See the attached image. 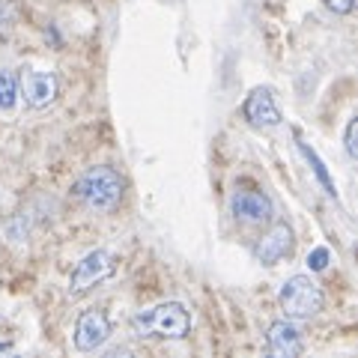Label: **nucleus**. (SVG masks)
Here are the masks:
<instances>
[{
	"label": "nucleus",
	"instance_id": "f257e3e1",
	"mask_svg": "<svg viewBox=\"0 0 358 358\" xmlns=\"http://www.w3.org/2000/svg\"><path fill=\"white\" fill-rule=\"evenodd\" d=\"M72 194L81 200L87 209L93 212H110L120 206L122 194H126V179L120 171L108 164H96L78 176V182L72 185Z\"/></svg>",
	"mask_w": 358,
	"mask_h": 358
},
{
	"label": "nucleus",
	"instance_id": "f03ea898",
	"mask_svg": "<svg viewBox=\"0 0 358 358\" xmlns=\"http://www.w3.org/2000/svg\"><path fill=\"white\" fill-rule=\"evenodd\" d=\"M131 329L141 338L155 341H182L192 331V313L185 310L182 301H159L147 310H138L131 317Z\"/></svg>",
	"mask_w": 358,
	"mask_h": 358
},
{
	"label": "nucleus",
	"instance_id": "7ed1b4c3",
	"mask_svg": "<svg viewBox=\"0 0 358 358\" xmlns=\"http://www.w3.org/2000/svg\"><path fill=\"white\" fill-rule=\"evenodd\" d=\"M278 305H281L284 317L287 320H313L317 313L326 308V296H322L320 284L313 281L310 275H289L284 287H281V296H278Z\"/></svg>",
	"mask_w": 358,
	"mask_h": 358
},
{
	"label": "nucleus",
	"instance_id": "20e7f679",
	"mask_svg": "<svg viewBox=\"0 0 358 358\" xmlns=\"http://www.w3.org/2000/svg\"><path fill=\"white\" fill-rule=\"evenodd\" d=\"M110 275H114V257H110L105 248L87 251L81 260L75 263L72 275H69V296H84L87 289L102 284Z\"/></svg>",
	"mask_w": 358,
	"mask_h": 358
},
{
	"label": "nucleus",
	"instance_id": "39448f33",
	"mask_svg": "<svg viewBox=\"0 0 358 358\" xmlns=\"http://www.w3.org/2000/svg\"><path fill=\"white\" fill-rule=\"evenodd\" d=\"M114 334V326H110V317L105 310H84L81 317L75 320V329H72V343L78 352H96L110 341Z\"/></svg>",
	"mask_w": 358,
	"mask_h": 358
},
{
	"label": "nucleus",
	"instance_id": "423d86ee",
	"mask_svg": "<svg viewBox=\"0 0 358 358\" xmlns=\"http://www.w3.org/2000/svg\"><path fill=\"white\" fill-rule=\"evenodd\" d=\"M242 117L254 129H278L284 122L281 108L275 102L272 87H254L242 102Z\"/></svg>",
	"mask_w": 358,
	"mask_h": 358
},
{
	"label": "nucleus",
	"instance_id": "0eeeda50",
	"mask_svg": "<svg viewBox=\"0 0 358 358\" xmlns=\"http://www.w3.org/2000/svg\"><path fill=\"white\" fill-rule=\"evenodd\" d=\"M305 352V334L293 320H275L266 331V355L272 358H299Z\"/></svg>",
	"mask_w": 358,
	"mask_h": 358
},
{
	"label": "nucleus",
	"instance_id": "6e6552de",
	"mask_svg": "<svg viewBox=\"0 0 358 358\" xmlns=\"http://www.w3.org/2000/svg\"><path fill=\"white\" fill-rule=\"evenodd\" d=\"M57 96H60V81L54 72H27L18 81V99H24V105L33 110L54 105Z\"/></svg>",
	"mask_w": 358,
	"mask_h": 358
},
{
	"label": "nucleus",
	"instance_id": "1a4fd4ad",
	"mask_svg": "<svg viewBox=\"0 0 358 358\" xmlns=\"http://www.w3.org/2000/svg\"><path fill=\"white\" fill-rule=\"evenodd\" d=\"M230 209L239 221H248V224H266L275 215L272 197L260 192V188H236L230 197Z\"/></svg>",
	"mask_w": 358,
	"mask_h": 358
},
{
	"label": "nucleus",
	"instance_id": "9d476101",
	"mask_svg": "<svg viewBox=\"0 0 358 358\" xmlns=\"http://www.w3.org/2000/svg\"><path fill=\"white\" fill-rule=\"evenodd\" d=\"M293 245H296V236H293V227L284 221H278L272 230L263 233L260 242L254 245V260L260 266H278L284 257L293 254Z\"/></svg>",
	"mask_w": 358,
	"mask_h": 358
},
{
	"label": "nucleus",
	"instance_id": "9b49d317",
	"mask_svg": "<svg viewBox=\"0 0 358 358\" xmlns=\"http://www.w3.org/2000/svg\"><path fill=\"white\" fill-rule=\"evenodd\" d=\"M18 108V78L9 69H0V114H13Z\"/></svg>",
	"mask_w": 358,
	"mask_h": 358
},
{
	"label": "nucleus",
	"instance_id": "f8f14e48",
	"mask_svg": "<svg viewBox=\"0 0 358 358\" xmlns=\"http://www.w3.org/2000/svg\"><path fill=\"white\" fill-rule=\"evenodd\" d=\"M299 150H301V155H305V159L310 162V167H313V173H317V179L322 182V188H326V194L329 197H338V192H334V185H331V179H329V171H326V164L320 162V155L313 152L308 143H299Z\"/></svg>",
	"mask_w": 358,
	"mask_h": 358
},
{
	"label": "nucleus",
	"instance_id": "ddd939ff",
	"mask_svg": "<svg viewBox=\"0 0 358 358\" xmlns=\"http://www.w3.org/2000/svg\"><path fill=\"white\" fill-rule=\"evenodd\" d=\"M329 263H331V251L326 248V245H320V248H313L308 254V268H310V272H322Z\"/></svg>",
	"mask_w": 358,
	"mask_h": 358
},
{
	"label": "nucleus",
	"instance_id": "4468645a",
	"mask_svg": "<svg viewBox=\"0 0 358 358\" xmlns=\"http://www.w3.org/2000/svg\"><path fill=\"white\" fill-rule=\"evenodd\" d=\"M15 24V6L9 0H0V36H6Z\"/></svg>",
	"mask_w": 358,
	"mask_h": 358
},
{
	"label": "nucleus",
	"instance_id": "2eb2a0df",
	"mask_svg": "<svg viewBox=\"0 0 358 358\" xmlns=\"http://www.w3.org/2000/svg\"><path fill=\"white\" fill-rule=\"evenodd\" d=\"M355 129H358V120L352 117L350 122H346V131H343V147H346V155L355 162L358 159V147H355Z\"/></svg>",
	"mask_w": 358,
	"mask_h": 358
},
{
	"label": "nucleus",
	"instance_id": "dca6fc26",
	"mask_svg": "<svg viewBox=\"0 0 358 358\" xmlns=\"http://www.w3.org/2000/svg\"><path fill=\"white\" fill-rule=\"evenodd\" d=\"M326 6L331 9L334 15H350L355 9V0H326Z\"/></svg>",
	"mask_w": 358,
	"mask_h": 358
}]
</instances>
